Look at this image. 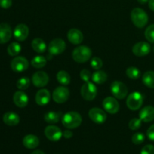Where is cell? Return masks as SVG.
<instances>
[{"label": "cell", "instance_id": "52a82bcc", "mask_svg": "<svg viewBox=\"0 0 154 154\" xmlns=\"http://www.w3.org/2000/svg\"><path fill=\"white\" fill-rule=\"evenodd\" d=\"M66 48V44L63 39L55 38L50 42L48 51L52 55H59L63 54Z\"/></svg>", "mask_w": 154, "mask_h": 154}, {"label": "cell", "instance_id": "4dcf8cb0", "mask_svg": "<svg viewBox=\"0 0 154 154\" xmlns=\"http://www.w3.org/2000/svg\"><path fill=\"white\" fill-rule=\"evenodd\" d=\"M30 85V80L27 77H23L17 81V87L20 90H26Z\"/></svg>", "mask_w": 154, "mask_h": 154}, {"label": "cell", "instance_id": "e575fe53", "mask_svg": "<svg viewBox=\"0 0 154 154\" xmlns=\"http://www.w3.org/2000/svg\"><path fill=\"white\" fill-rule=\"evenodd\" d=\"M90 66L95 70H99L103 66V62L99 57H93L90 61Z\"/></svg>", "mask_w": 154, "mask_h": 154}, {"label": "cell", "instance_id": "9a60e30c", "mask_svg": "<svg viewBox=\"0 0 154 154\" xmlns=\"http://www.w3.org/2000/svg\"><path fill=\"white\" fill-rule=\"evenodd\" d=\"M29 33V27L26 24L20 23L15 27L14 30V36L15 39L20 42H23L27 38Z\"/></svg>", "mask_w": 154, "mask_h": 154}, {"label": "cell", "instance_id": "5bb4252c", "mask_svg": "<svg viewBox=\"0 0 154 154\" xmlns=\"http://www.w3.org/2000/svg\"><path fill=\"white\" fill-rule=\"evenodd\" d=\"M150 44L146 42H140L135 44L132 48V53L135 54L136 57H144V56L149 54L150 52Z\"/></svg>", "mask_w": 154, "mask_h": 154}, {"label": "cell", "instance_id": "1f68e13d", "mask_svg": "<svg viewBox=\"0 0 154 154\" xmlns=\"http://www.w3.org/2000/svg\"><path fill=\"white\" fill-rule=\"evenodd\" d=\"M144 35L148 42L150 43H154V24L150 25L146 29Z\"/></svg>", "mask_w": 154, "mask_h": 154}, {"label": "cell", "instance_id": "ba28073f", "mask_svg": "<svg viewBox=\"0 0 154 154\" xmlns=\"http://www.w3.org/2000/svg\"><path fill=\"white\" fill-rule=\"evenodd\" d=\"M70 93L69 89L65 87H58L53 92V99L58 104H63L68 101Z\"/></svg>", "mask_w": 154, "mask_h": 154}, {"label": "cell", "instance_id": "ac0fdd59", "mask_svg": "<svg viewBox=\"0 0 154 154\" xmlns=\"http://www.w3.org/2000/svg\"><path fill=\"white\" fill-rule=\"evenodd\" d=\"M67 38L69 42L73 45H79L84 40L83 33L78 29H71L67 34Z\"/></svg>", "mask_w": 154, "mask_h": 154}, {"label": "cell", "instance_id": "74e56055", "mask_svg": "<svg viewBox=\"0 0 154 154\" xmlns=\"http://www.w3.org/2000/svg\"><path fill=\"white\" fill-rule=\"evenodd\" d=\"M12 5V0H0V6L2 8L7 9Z\"/></svg>", "mask_w": 154, "mask_h": 154}, {"label": "cell", "instance_id": "ee69618b", "mask_svg": "<svg viewBox=\"0 0 154 154\" xmlns=\"http://www.w3.org/2000/svg\"><path fill=\"white\" fill-rule=\"evenodd\" d=\"M153 51H154V47H153Z\"/></svg>", "mask_w": 154, "mask_h": 154}, {"label": "cell", "instance_id": "484cf974", "mask_svg": "<svg viewBox=\"0 0 154 154\" xmlns=\"http://www.w3.org/2000/svg\"><path fill=\"white\" fill-rule=\"evenodd\" d=\"M142 81L145 86L150 89H154V72L147 71L143 75Z\"/></svg>", "mask_w": 154, "mask_h": 154}, {"label": "cell", "instance_id": "7bdbcfd3", "mask_svg": "<svg viewBox=\"0 0 154 154\" xmlns=\"http://www.w3.org/2000/svg\"><path fill=\"white\" fill-rule=\"evenodd\" d=\"M137 1H138L140 4L144 5V4H146L147 2H149V0H137Z\"/></svg>", "mask_w": 154, "mask_h": 154}, {"label": "cell", "instance_id": "5b68a950", "mask_svg": "<svg viewBox=\"0 0 154 154\" xmlns=\"http://www.w3.org/2000/svg\"><path fill=\"white\" fill-rule=\"evenodd\" d=\"M81 94L86 101H93L97 95V88L93 83L87 81L81 87Z\"/></svg>", "mask_w": 154, "mask_h": 154}, {"label": "cell", "instance_id": "2e32d148", "mask_svg": "<svg viewBox=\"0 0 154 154\" xmlns=\"http://www.w3.org/2000/svg\"><path fill=\"white\" fill-rule=\"evenodd\" d=\"M14 103L18 108H25L29 102V97L24 92L17 91L13 96Z\"/></svg>", "mask_w": 154, "mask_h": 154}, {"label": "cell", "instance_id": "6da1fadb", "mask_svg": "<svg viewBox=\"0 0 154 154\" xmlns=\"http://www.w3.org/2000/svg\"><path fill=\"white\" fill-rule=\"evenodd\" d=\"M61 120L65 127L69 129H73L81 126L82 123V117L79 113L69 111L63 116Z\"/></svg>", "mask_w": 154, "mask_h": 154}, {"label": "cell", "instance_id": "f35d334b", "mask_svg": "<svg viewBox=\"0 0 154 154\" xmlns=\"http://www.w3.org/2000/svg\"><path fill=\"white\" fill-rule=\"evenodd\" d=\"M147 136L151 141H154V124L150 126L147 131Z\"/></svg>", "mask_w": 154, "mask_h": 154}, {"label": "cell", "instance_id": "ab89813d", "mask_svg": "<svg viewBox=\"0 0 154 154\" xmlns=\"http://www.w3.org/2000/svg\"><path fill=\"white\" fill-rule=\"evenodd\" d=\"M63 136L65 138H67V139H69V138H72L73 136V133H72V131L70 130H66L63 132Z\"/></svg>", "mask_w": 154, "mask_h": 154}, {"label": "cell", "instance_id": "60d3db41", "mask_svg": "<svg viewBox=\"0 0 154 154\" xmlns=\"http://www.w3.org/2000/svg\"><path fill=\"white\" fill-rule=\"evenodd\" d=\"M148 5L150 10L154 11V0H149Z\"/></svg>", "mask_w": 154, "mask_h": 154}, {"label": "cell", "instance_id": "d4e9b609", "mask_svg": "<svg viewBox=\"0 0 154 154\" xmlns=\"http://www.w3.org/2000/svg\"><path fill=\"white\" fill-rule=\"evenodd\" d=\"M92 80L94 83L97 84H102L105 83V81L108 79V75L103 71L97 70L92 75Z\"/></svg>", "mask_w": 154, "mask_h": 154}, {"label": "cell", "instance_id": "277c9868", "mask_svg": "<svg viewBox=\"0 0 154 154\" xmlns=\"http://www.w3.org/2000/svg\"><path fill=\"white\" fill-rule=\"evenodd\" d=\"M144 103V96L139 92H133L129 95L126 99V105L129 109L137 111L142 106Z\"/></svg>", "mask_w": 154, "mask_h": 154}, {"label": "cell", "instance_id": "b9f144b4", "mask_svg": "<svg viewBox=\"0 0 154 154\" xmlns=\"http://www.w3.org/2000/svg\"><path fill=\"white\" fill-rule=\"evenodd\" d=\"M32 154H45L44 152H42V150H35L34 152H32Z\"/></svg>", "mask_w": 154, "mask_h": 154}, {"label": "cell", "instance_id": "ffe728a7", "mask_svg": "<svg viewBox=\"0 0 154 154\" xmlns=\"http://www.w3.org/2000/svg\"><path fill=\"white\" fill-rule=\"evenodd\" d=\"M139 118L141 121L149 123L154 120V107L146 106L139 112Z\"/></svg>", "mask_w": 154, "mask_h": 154}, {"label": "cell", "instance_id": "30bf717a", "mask_svg": "<svg viewBox=\"0 0 154 154\" xmlns=\"http://www.w3.org/2000/svg\"><path fill=\"white\" fill-rule=\"evenodd\" d=\"M45 135L48 139L51 141H58L63 137L61 129L54 125L48 126L45 129Z\"/></svg>", "mask_w": 154, "mask_h": 154}, {"label": "cell", "instance_id": "8fae6325", "mask_svg": "<svg viewBox=\"0 0 154 154\" xmlns=\"http://www.w3.org/2000/svg\"><path fill=\"white\" fill-rule=\"evenodd\" d=\"M102 106L105 111L111 114H115L120 110V105L118 101L114 97L105 98L102 102Z\"/></svg>", "mask_w": 154, "mask_h": 154}, {"label": "cell", "instance_id": "d590c367", "mask_svg": "<svg viewBox=\"0 0 154 154\" xmlns=\"http://www.w3.org/2000/svg\"><path fill=\"white\" fill-rule=\"evenodd\" d=\"M80 77H81V80H83L85 82L90 81V78H92L90 71H88L87 69H83L81 72V73H80Z\"/></svg>", "mask_w": 154, "mask_h": 154}, {"label": "cell", "instance_id": "4316f807", "mask_svg": "<svg viewBox=\"0 0 154 154\" xmlns=\"http://www.w3.org/2000/svg\"><path fill=\"white\" fill-rule=\"evenodd\" d=\"M57 79L60 84L62 85H69L71 82V77L67 72L64 70H61L57 73Z\"/></svg>", "mask_w": 154, "mask_h": 154}, {"label": "cell", "instance_id": "7a4b0ae2", "mask_svg": "<svg viewBox=\"0 0 154 154\" xmlns=\"http://www.w3.org/2000/svg\"><path fill=\"white\" fill-rule=\"evenodd\" d=\"M131 20L138 28H144L148 23V15L143 9L135 8L131 12Z\"/></svg>", "mask_w": 154, "mask_h": 154}, {"label": "cell", "instance_id": "3957f363", "mask_svg": "<svg viewBox=\"0 0 154 154\" xmlns=\"http://www.w3.org/2000/svg\"><path fill=\"white\" fill-rule=\"evenodd\" d=\"M92 56V51L85 45L77 47L72 52V58L78 63H84L88 61Z\"/></svg>", "mask_w": 154, "mask_h": 154}, {"label": "cell", "instance_id": "9c48e42d", "mask_svg": "<svg viewBox=\"0 0 154 154\" xmlns=\"http://www.w3.org/2000/svg\"><path fill=\"white\" fill-rule=\"evenodd\" d=\"M89 117L97 124H102L107 120V114L103 110L99 108H93L89 111Z\"/></svg>", "mask_w": 154, "mask_h": 154}, {"label": "cell", "instance_id": "e0dca14e", "mask_svg": "<svg viewBox=\"0 0 154 154\" xmlns=\"http://www.w3.org/2000/svg\"><path fill=\"white\" fill-rule=\"evenodd\" d=\"M51 100V93L46 89L38 90L35 95V102L40 106H44L49 103Z\"/></svg>", "mask_w": 154, "mask_h": 154}, {"label": "cell", "instance_id": "44dd1931", "mask_svg": "<svg viewBox=\"0 0 154 154\" xmlns=\"http://www.w3.org/2000/svg\"><path fill=\"white\" fill-rule=\"evenodd\" d=\"M23 144L27 149H35L39 145V139L36 135H27L23 139Z\"/></svg>", "mask_w": 154, "mask_h": 154}, {"label": "cell", "instance_id": "8992f818", "mask_svg": "<svg viewBox=\"0 0 154 154\" xmlns=\"http://www.w3.org/2000/svg\"><path fill=\"white\" fill-rule=\"evenodd\" d=\"M111 91L113 96L118 99H125L128 95L127 87L119 81H115L111 84Z\"/></svg>", "mask_w": 154, "mask_h": 154}, {"label": "cell", "instance_id": "603a6c76", "mask_svg": "<svg viewBox=\"0 0 154 154\" xmlns=\"http://www.w3.org/2000/svg\"><path fill=\"white\" fill-rule=\"evenodd\" d=\"M63 116L61 111H49L45 114V120L49 124H55L61 120Z\"/></svg>", "mask_w": 154, "mask_h": 154}, {"label": "cell", "instance_id": "7c38bea8", "mask_svg": "<svg viewBox=\"0 0 154 154\" xmlns=\"http://www.w3.org/2000/svg\"><path fill=\"white\" fill-rule=\"evenodd\" d=\"M29 62L25 57H17L11 63V67L15 72H23L29 68Z\"/></svg>", "mask_w": 154, "mask_h": 154}, {"label": "cell", "instance_id": "d6986e66", "mask_svg": "<svg viewBox=\"0 0 154 154\" xmlns=\"http://www.w3.org/2000/svg\"><path fill=\"white\" fill-rule=\"evenodd\" d=\"M12 35V30L10 26L7 23L0 24V44L7 43Z\"/></svg>", "mask_w": 154, "mask_h": 154}, {"label": "cell", "instance_id": "d6a6232c", "mask_svg": "<svg viewBox=\"0 0 154 154\" xmlns=\"http://www.w3.org/2000/svg\"><path fill=\"white\" fill-rule=\"evenodd\" d=\"M144 140H145V136L141 132H136L132 137V141L133 142V144H136V145L142 144Z\"/></svg>", "mask_w": 154, "mask_h": 154}, {"label": "cell", "instance_id": "8d00e7d4", "mask_svg": "<svg viewBox=\"0 0 154 154\" xmlns=\"http://www.w3.org/2000/svg\"><path fill=\"white\" fill-rule=\"evenodd\" d=\"M141 154H154V146L147 144L141 149Z\"/></svg>", "mask_w": 154, "mask_h": 154}, {"label": "cell", "instance_id": "cb8c5ba5", "mask_svg": "<svg viewBox=\"0 0 154 154\" xmlns=\"http://www.w3.org/2000/svg\"><path fill=\"white\" fill-rule=\"evenodd\" d=\"M32 48L36 53L42 54L46 51L47 45L43 39L37 38L33 39L32 42Z\"/></svg>", "mask_w": 154, "mask_h": 154}, {"label": "cell", "instance_id": "f546056e", "mask_svg": "<svg viewBox=\"0 0 154 154\" xmlns=\"http://www.w3.org/2000/svg\"><path fill=\"white\" fill-rule=\"evenodd\" d=\"M126 74L128 78L133 80L138 79L141 76V72L139 69L136 67H133V66L128 68L126 71Z\"/></svg>", "mask_w": 154, "mask_h": 154}, {"label": "cell", "instance_id": "f1b7e54d", "mask_svg": "<svg viewBox=\"0 0 154 154\" xmlns=\"http://www.w3.org/2000/svg\"><path fill=\"white\" fill-rule=\"evenodd\" d=\"M7 51L9 55L11 56V57H15V56L18 55L21 51L20 45L17 42H12L8 47Z\"/></svg>", "mask_w": 154, "mask_h": 154}, {"label": "cell", "instance_id": "836d02e7", "mask_svg": "<svg viewBox=\"0 0 154 154\" xmlns=\"http://www.w3.org/2000/svg\"><path fill=\"white\" fill-rule=\"evenodd\" d=\"M141 120L140 118H133L129 121V127L131 130H138L141 126Z\"/></svg>", "mask_w": 154, "mask_h": 154}, {"label": "cell", "instance_id": "4fadbf2b", "mask_svg": "<svg viewBox=\"0 0 154 154\" xmlns=\"http://www.w3.org/2000/svg\"><path fill=\"white\" fill-rule=\"evenodd\" d=\"M32 82L36 87H44L49 82V77L46 72L39 71L33 74Z\"/></svg>", "mask_w": 154, "mask_h": 154}, {"label": "cell", "instance_id": "7402d4cb", "mask_svg": "<svg viewBox=\"0 0 154 154\" xmlns=\"http://www.w3.org/2000/svg\"><path fill=\"white\" fill-rule=\"evenodd\" d=\"M3 121L8 126H17L20 123V117L14 112H7L3 115Z\"/></svg>", "mask_w": 154, "mask_h": 154}, {"label": "cell", "instance_id": "83f0119b", "mask_svg": "<svg viewBox=\"0 0 154 154\" xmlns=\"http://www.w3.org/2000/svg\"><path fill=\"white\" fill-rule=\"evenodd\" d=\"M47 63V60L43 56H36L32 60L31 65L35 69H42L45 67Z\"/></svg>", "mask_w": 154, "mask_h": 154}]
</instances>
